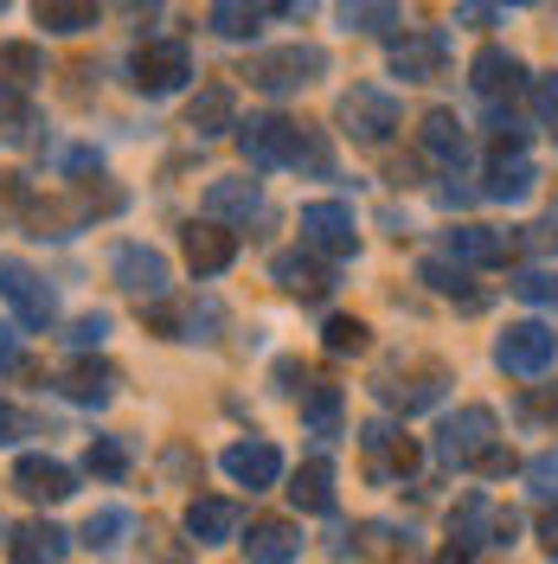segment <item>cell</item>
<instances>
[{"instance_id":"obj_39","label":"cell","mask_w":558,"mask_h":564,"mask_svg":"<svg viewBox=\"0 0 558 564\" xmlns=\"http://www.w3.org/2000/svg\"><path fill=\"white\" fill-rule=\"evenodd\" d=\"M526 488L539 494V500H558V449H546V456L526 462Z\"/></svg>"},{"instance_id":"obj_50","label":"cell","mask_w":558,"mask_h":564,"mask_svg":"<svg viewBox=\"0 0 558 564\" xmlns=\"http://www.w3.org/2000/svg\"><path fill=\"white\" fill-rule=\"evenodd\" d=\"M437 564H469V552H455L450 545V552H437Z\"/></svg>"},{"instance_id":"obj_38","label":"cell","mask_w":558,"mask_h":564,"mask_svg":"<svg viewBox=\"0 0 558 564\" xmlns=\"http://www.w3.org/2000/svg\"><path fill=\"white\" fill-rule=\"evenodd\" d=\"M328 352H366V321H353V315H334L328 321Z\"/></svg>"},{"instance_id":"obj_8","label":"cell","mask_w":558,"mask_h":564,"mask_svg":"<svg viewBox=\"0 0 558 564\" xmlns=\"http://www.w3.org/2000/svg\"><path fill=\"white\" fill-rule=\"evenodd\" d=\"M193 77V52L180 39H154L136 52V90L141 97H174L180 84Z\"/></svg>"},{"instance_id":"obj_32","label":"cell","mask_w":558,"mask_h":564,"mask_svg":"<svg viewBox=\"0 0 558 564\" xmlns=\"http://www.w3.org/2000/svg\"><path fill=\"white\" fill-rule=\"evenodd\" d=\"M423 148H430V154H437V161H443V167H462V154H469V141H462V122H455L450 109H430V116H423Z\"/></svg>"},{"instance_id":"obj_9","label":"cell","mask_w":558,"mask_h":564,"mask_svg":"<svg viewBox=\"0 0 558 564\" xmlns=\"http://www.w3.org/2000/svg\"><path fill=\"white\" fill-rule=\"evenodd\" d=\"M469 84H475V97L489 109H501V104H514L526 90V65L514 58V52H501V45H482L475 52V65H469Z\"/></svg>"},{"instance_id":"obj_41","label":"cell","mask_w":558,"mask_h":564,"mask_svg":"<svg viewBox=\"0 0 558 564\" xmlns=\"http://www.w3.org/2000/svg\"><path fill=\"white\" fill-rule=\"evenodd\" d=\"M366 539H373V552H379V558H398V552H411V532L385 527V520H373V527H366Z\"/></svg>"},{"instance_id":"obj_29","label":"cell","mask_w":558,"mask_h":564,"mask_svg":"<svg viewBox=\"0 0 558 564\" xmlns=\"http://www.w3.org/2000/svg\"><path fill=\"white\" fill-rule=\"evenodd\" d=\"M450 532H455V552H469V545H489V539H494V507H489V494H462V507L450 513Z\"/></svg>"},{"instance_id":"obj_25","label":"cell","mask_w":558,"mask_h":564,"mask_svg":"<svg viewBox=\"0 0 558 564\" xmlns=\"http://www.w3.org/2000/svg\"><path fill=\"white\" fill-rule=\"evenodd\" d=\"M52 386L65 391L71 404H97V411H104L109 398H116V372H109V366H97V359H90V366H71V372H58Z\"/></svg>"},{"instance_id":"obj_4","label":"cell","mask_w":558,"mask_h":564,"mask_svg":"<svg viewBox=\"0 0 558 564\" xmlns=\"http://www.w3.org/2000/svg\"><path fill=\"white\" fill-rule=\"evenodd\" d=\"M494 430H501V417H494L489 404H462L455 417L437 423V462H443V468H469V462H482L494 449Z\"/></svg>"},{"instance_id":"obj_3","label":"cell","mask_w":558,"mask_h":564,"mask_svg":"<svg viewBox=\"0 0 558 564\" xmlns=\"http://www.w3.org/2000/svg\"><path fill=\"white\" fill-rule=\"evenodd\" d=\"M398 122H405V109H398V97H391L385 84H353L347 97H341V129H347L360 148H385Z\"/></svg>"},{"instance_id":"obj_19","label":"cell","mask_w":558,"mask_h":564,"mask_svg":"<svg viewBox=\"0 0 558 564\" xmlns=\"http://www.w3.org/2000/svg\"><path fill=\"white\" fill-rule=\"evenodd\" d=\"M302 430H309L314 443H334L341 430H347V398H341V386H302Z\"/></svg>"},{"instance_id":"obj_13","label":"cell","mask_w":558,"mask_h":564,"mask_svg":"<svg viewBox=\"0 0 558 564\" xmlns=\"http://www.w3.org/2000/svg\"><path fill=\"white\" fill-rule=\"evenodd\" d=\"M443 391H450V372L443 366H418L411 379L405 372H391V379H379V398L391 404V411H430V404H443Z\"/></svg>"},{"instance_id":"obj_28","label":"cell","mask_w":558,"mask_h":564,"mask_svg":"<svg viewBox=\"0 0 558 564\" xmlns=\"http://www.w3.org/2000/svg\"><path fill=\"white\" fill-rule=\"evenodd\" d=\"M33 20L58 39L90 33V26H97V0H33Z\"/></svg>"},{"instance_id":"obj_40","label":"cell","mask_w":558,"mask_h":564,"mask_svg":"<svg viewBox=\"0 0 558 564\" xmlns=\"http://www.w3.org/2000/svg\"><path fill=\"white\" fill-rule=\"evenodd\" d=\"M65 340H71L77 352L104 347V340H109V315H104V308H97V315H77V321H71V334H65Z\"/></svg>"},{"instance_id":"obj_44","label":"cell","mask_w":558,"mask_h":564,"mask_svg":"<svg viewBox=\"0 0 558 564\" xmlns=\"http://www.w3.org/2000/svg\"><path fill=\"white\" fill-rule=\"evenodd\" d=\"M526 238H533L539 250H552V257H558V206H552V212H539V225H533Z\"/></svg>"},{"instance_id":"obj_14","label":"cell","mask_w":558,"mask_h":564,"mask_svg":"<svg viewBox=\"0 0 558 564\" xmlns=\"http://www.w3.org/2000/svg\"><path fill=\"white\" fill-rule=\"evenodd\" d=\"M443 58H450V33L391 39V70H398L405 84H430V77H443Z\"/></svg>"},{"instance_id":"obj_26","label":"cell","mask_w":558,"mask_h":564,"mask_svg":"<svg viewBox=\"0 0 558 564\" xmlns=\"http://www.w3.org/2000/svg\"><path fill=\"white\" fill-rule=\"evenodd\" d=\"M232 109H238V97H232L225 84H212V90H200V97H193V109H186V129H193L200 141L225 135V129H232Z\"/></svg>"},{"instance_id":"obj_46","label":"cell","mask_w":558,"mask_h":564,"mask_svg":"<svg viewBox=\"0 0 558 564\" xmlns=\"http://www.w3.org/2000/svg\"><path fill=\"white\" fill-rule=\"evenodd\" d=\"M455 20H462V26H489L494 7H489V0H462V7H455Z\"/></svg>"},{"instance_id":"obj_2","label":"cell","mask_w":558,"mask_h":564,"mask_svg":"<svg viewBox=\"0 0 558 564\" xmlns=\"http://www.w3.org/2000/svg\"><path fill=\"white\" fill-rule=\"evenodd\" d=\"M328 70V52L321 45H270V52H257L245 65V77L264 90V97H296V90H309L314 77Z\"/></svg>"},{"instance_id":"obj_51","label":"cell","mask_w":558,"mask_h":564,"mask_svg":"<svg viewBox=\"0 0 558 564\" xmlns=\"http://www.w3.org/2000/svg\"><path fill=\"white\" fill-rule=\"evenodd\" d=\"M546 404H552V423H558V386H552V398H546Z\"/></svg>"},{"instance_id":"obj_7","label":"cell","mask_w":558,"mask_h":564,"mask_svg":"<svg viewBox=\"0 0 558 564\" xmlns=\"http://www.w3.org/2000/svg\"><path fill=\"white\" fill-rule=\"evenodd\" d=\"M302 250H321V257H353L360 250V225H353V206L341 199H314L302 206Z\"/></svg>"},{"instance_id":"obj_23","label":"cell","mask_w":558,"mask_h":564,"mask_svg":"<svg viewBox=\"0 0 558 564\" xmlns=\"http://www.w3.org/2000/svg\"><path fill=\"white\" fill-rule=\"evenodd\" d=\"M289 500H296L302 513H334V462L328 456L302 462V468L289 475Z\"/></svg>"},{"instance_id":"obj_53","label":"cell","mask_w":558,"mask_h":564,"mask_svg":"<svg viewBox=\"0 0 558 564\" xmlns=\"http://www.w3.org/2000/svg\"><path fill=\"white\" fill-rule=\"evenodd\" d=\"M521 7H526V0H521Z\"/></svg>"},{"instance_id":"obj_12","label":"cell","mask_w":558,"mask_h":564,"mask_svg":"<svg viewBox=\"0 0 558 564\" xmlns=\"http://www.w3.org/2000/svg\"><path fill=\"white\" fill-rule=\"evenodd\" d=\"M109 276L122 282L129 295H168V257L154 245H116V257H109Z\"/></svg>"},{"instance_id":"obj_6","label":"cell","mask_w":558,"mask_h":564,"mask_svg":"<svg viewBox=\"0 0 558 564\" xmlns=\"http://www.w3.org/2000/svg\"><path fill=\"white\" fill-rule=\"evenodd\" d=\"M0 295L13 302L20 327H52V315H58V295H52V282L39 276L33 263H20V257H0Z\"/></svg>"},{"instance_id":"obj_10","label":"cell","mask_w":558,"mask_h":564,"mask_svg":"<svg viewBox=\"0 0 558 564\" xmlns=\"http://www.w3.org/2000/svg\"><path fill=\"white\" fill-rule=\"evenodd\" d=\"M218 468H225L238 488L264 494V488H277L282 481V449L270 443V436H250V443H232V449L218 456Z\"/></svg>"},{"instance_id":"obj_20","label":"cell","mask_w":558,"mask_h":564,"mask_svg":"<svg viewBox=\"0 0 558 564\" xmlns=\"http://www.w3.org/2000/svg\"><path fill=\"white\" fill-rule=\"evenodd\" d=\"M507 250H514V238L494 231V225H455L450 238H443L450 263H507Z\"/></svg>"},{"instance_id":"obj_37","label":"cell","mask_w":558,"mask_h":564,"mask_svg":"<svg viewBox=\"0 0 558 564\" xmlns=\"http://www.w3.org/2000/svg\"><path fill=\"white\" fill-rule=\"evenodd\" d=\"M507 289H514L521 302H533V308H558V276L552 270H521Z\"/></svg>"},{"instance_id":"obj_52","label":"cell","mask_w":558,"mask_h":564,"mask_svg":"<svg viewBox=\"0 0 558 564\" xmlns=\"http://www.w3.org/2000/svg\"><path fill=\"white\" fill-rule=\"evenodd\" d=\"M7 7H13V0H0V13H7Z\"/></svg>"},{"instance_id":"obj_45","label":"cell","mask_w":558,"mask_h":564,"mask_svg":"<svg viewBox=\"0 0 558 564\" xmlns=\"http://www.w3.org/2000/svg\"><path fill=\"white\" fill-rule=\"evenodd\" d=\"M514 532H521V513H514V507H494V539L489 545H514Z\"/></svg>"},{"instance_id":"obj_17","label":"cell","mask_w":558,"mask_h":564,"mask_svg":"<svg viewBox=\"0 0 558 564\" xmlns=\"http://www.w3.org/2000/svg\"><path fill=\"white\" fill-rule=\"evenodd\" d=\"M71 532L52 527V520H26V527L7 539V564H65Z\"/></svg>"},{"instance_id":"obj_49","label":"cell","mask_w":558,"mask_h":564,"mask_svg":"<svg viewBox=\"0 0 558 564\" xmlns=\"http://www.w3.org/2000/svg\"><path fill=\"white\" fill-rule=\"evenodd\" d=\"M122 13H129V20H154V13H161V0H122Z\"/></svg>"},{"instance_id":"obj_48","label":"cell","mask_w":558,"mask_h":564,"mask_svg":"<svg viewBox=\"0 0 558 564\" xmlns=\"http://www.w3.org/2000/svg\"><path fill=\"white\" fill-rule=\"evenodd\" d=\"M65 167H71V174H90V167H97V148H71Z\"/></svg>"},{"instance_id":"obj_27","label":"cell","mask_w":558,"mask_h":564,"mask_svg":"<svg viewBox=\"0 0 558 564\" xmlns=\"http://www.w3.org/2000/svg\"><path fill=\"white\" fill-rule=\"evenodd\" d=\"M418 282H430L437 295H450V302H462V308H482V302H489L482 289H469V270H462V263H450V257H423Z\"/></svg>"},{"instance_id":"obj_36","label":"cell","mask_w":558,"mask_h":564,"mask_svg":"<svg viewBox=\"0 0 558 564\" xmlns=\"http://www.w3.org/2000/svg\"><path fill=\"white\" fill-rule=\"evenodd\" d=\"M84 468H90V475H104V481H122V475H129V443H122V436H90Z\"/></svg>"},{"instance_id":"obj_42","label":"cell","mask_w":558,"mask_h":564,"mask_svg":"<svg viewBox=\"0 0 558 564\" xmlns=\"http://www.w3.org/2000/svg\"><path fill=\"white\" fill-rule=\"evenodd\" d=\"M533 109H539L546 129H558V77H539V84H533Z\"/></svg>"},{"instance_id":"obj_43","label":"cell","mask_w":558,"mask_h":564,"mask_svg":"<svg viewBox=\"0 0 558 564\" xmlns=\"http://www.w3.org/2000/svg\"><path fill=\"white\" fill-rule=\"evenodd\" d=\"M39 423L26 417V411H13V404H0V449H7V443H20V436H33Z\"/></svg>"},{"instance_id":"obj_21","label":"cell","mask_w":558,"mask_h":564,"mask_svg":"<svg viewBox=\"0 0 558 564\" xmlns=\"http://www.w3.org/2000/svg\"><path fill=\"white\" fill-rule=\"evenodd\" d=\"M238 507L232 500H212V494H200V500H186V532H193V545H225V539H238Z\"/></svg>"},{"instance_id":"obj_22","label":"cell","mask_w":558,"mask_h":564,"mask_svg":"<svg viewBox=\"0 0 558 564\" xmlns=\"http://www.w3.org/2000/svg\"><path fill=\"white\" fill-rule=\"evenodd\" d=\"M245 558L250 564H296L302 558V527H289V520H257L245 539Z\"/></svg>"},{"instance_id":"obj_18","label":"cell","mask_w":558,"mask_h":564,"mask_svg":"<svg viewBox=\"0 0 558 564\" xmlns=\"http://www.w3.org/2000/svg\"><path fill=\"white\" fill-rule=\"evenodd\" d=\"M180 250H186L193 276L206 282V276H218V270H232V257H238V238H232V231H218V225H186Z\"/></svg>"},{"instance_id":"obj_33","label":"cell","mask_w":558,"mask_h":564,"mask_svg":"<svg viewBox=\"0 0 558 564\" xmlns=\"http://www.w3.org/2000/svg\"><path fill=\"white\" fill-rule=\"evenodd\" d=\"M45 77V52L26 45V39H0V84H13V90H26Z\"/></svg>"},{"instance_id":"obj_5","label":"cell","mask_w":558,"mask_h":564,"mask_svg":"<svg viewBox=\"0 0 558 564\" xmlns=\"http://www.w3.org/2000/svg\"><path fill=\"white\" fill-rule=\"evenodd\" d=\"M558 359V334L546 321H514L501 340H494V366L501 372H514V379H539V372H552Z\"/></svg>"},{"instance_id":"obj_35","label":"cell","mask_w":558,"mask_h":564,"mask_svg":"<svg viewBox=\"0 0 558 564\" xmlns=\"http://www.w3.org/2000/svg\"><path fill=\"white\" fill-rule=\"evenodd\" d=\"M398 20V0H341V26L347 33H385Z\"/></svg>"},{"instance_id":"obj_11","label":"cell","mask_w":558,"mask_h":564,"mask_svg":"<svg viewBox=\"0 0 558 564\" xmlns=\"http://www.w3.org/2000/svg\"><path fill=\"white\" fill-rule=\"evenodd\" d=\"M200 212H206L212 225H250V218L264 212V186L245 180V174H225L200 193Z\"/></svg>"},{"instance_id":"obj_31","label":"cell","mask_w":558,"mask_h":564,"mask_svg":"<svg viewBox=\"0 0 558 564\" xmlns=\"http://www.w3.org/2000/svg\"><path fill=\"white\" fill-rule=\"evenodd\" d=\"M533 180H539V167H533L526 154H514V161H494L489 167V186H482V193L501 199V206H521L526 193H533Z\"/></svg>"},{"instance_id":"obj_34","label":"cell","mask_w":558,"mask_h":564,"mask_svg":"<svg viewBox=\"0 0 558 564\" xmlns=\"http://www.w3.org/2000/svg\"><path fill=\"white\" fill-rule=\"evenodd\" d=\"M129 532H136V513L129 507H97L84 520V545L90 552H116V545H129Z\"/></svg>"},{"instance_id":"obj_16","label":"cell","mask_w":558,"mask_h":564,"mask_svg":"<svg viewBox=\"0 0 558 564\" xmlns=\"http://www.w3.org/2000/svg\"><path fill=\"white\" fill-rule=\"evenodd\" d=\"M360 449L373 462V481H391V475H411V468H418V449H411L391 423H366V430H360Z\"/></svg>"},{"instance_id":"obj_15","label":"cell","mask_w":558,"mask_h":564,"mask_svg":"<svg viewBox=\"0 0 558 564\" xmlns=\"http://www.w3.org/2000/svg\"><path fill=\"white\" fill-rule=\"evenodd\" d=\"M13 488L26 500H71L77 494V468H65L58 456H20L13 462Z\"/></svg>"},{"instance_id":"obj_30","label":"cell","mask_w":558,"mask_h":564,"mask_svg":"<svg viewBox=\"0 0 558 564\" xmlns=\"http://www.w3.org/2000/svg\"><path fill=\"white\" fill-rule=\"evenodd\" d=\"M264 13H270V0H212V33L218 39H250L264 26Z\"/></svg>"},{"instance_id":"obj_1","label":"cell","mask_w":558,"mask_h":564,"mask_svg":"<svg viewBox=\"0 0 558 564\" xmlns=\"http://www.w3.org/2000/svg\"><path fill=\"white\" fill-rule=\"evenodd\" d=\"M238 154H245L257 174H270V167L334 174L328 141L314 135V129H302V122H289V116H250V122H238Z\"/></svg>"},{"instance_id":"obj_24","label":"cell","mask_w":558,"mask_h":564,"mask_svg":"<svg viewBox=\"0 0 558 564\" xmlns=\"http://www.w3.org/2000/svg\"><path fill=\"white\" fill-rule=\"evenodd\" d=\"M270 276L282 282V289H289V295H328V289H334V276H328V270H321V263H314L309 250H282L277 263H270Z\"/></svg>"},{"instance_id":"obj_47","label":"cell","mask_w":558,"mask_h":564,"mask_svg":"<svg viewBox=\"0 0 558 564\" xmlns=\"http://www.w3.org/2000/svg\"><path fill=\"white\" fill-rule=\"evenodd\" d=\"M13 366H20V334L0 327V372H13Z\"/></svg>"}]
</instances>
